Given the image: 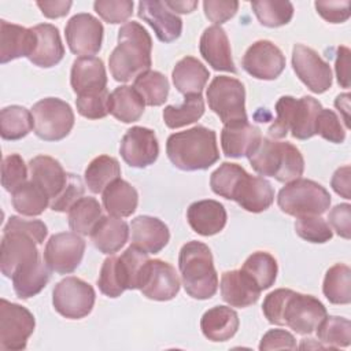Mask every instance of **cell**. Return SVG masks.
Wrapping results in <instances>:
<instances>
[{
  "label": "cell",
  "mask_w": 351,
  "mask_h": 351,
  "mask_svg": "<svg viewBox=\"0 0 351 351\" xmlns=\"http://www.w3.org/2000/svg\"><path fill=\"white\" fill-rule=\"evenodd\" d=\"M210 186L215 195L234 200L250 213H262L274 200L271 184L263 177L248 174L237 163L223 162L215 169L210 177Z\"/></svg>",
  "instance_id": "1"
},
{
  "label": "cell",
  "mask_w": 351,
  "mask_h": 351,
  "mask_svg": "<svg viewBox=\"0 0 351 351\" xmlns=\"http://www.w3.org/2000/svg\"><path fill=\"white\" fill-rule=\"evenodd\" d=\"M262 311L270 324L288 326L298 335L313 333L328 315L317 298L285 288L270 292L263 300Z\"/></svg>",
  "instance_id": "2"
},
{
  "label": "cell",
  "mask_w": 351,
  "mask_h": 351,
  "mask_svg": "<svg viewBox=\"0 0 351 351\" xmlns=\"http://www.w3.org/2000/svg\"><path fill=\"white\" fill-rule=\"evenodd\" d=\"M152 38L138 22H126L118 30V44L108 58L110 73L118 82H128L151 70Z\"/></svg>",
  "instance_id": "3"
},
{
  "label": "cell",
  "mask_w": 351,
  "mask_h": 351,
  "mask_svg": "<svg viewBox=\"0 0 351 351\" xmlns=\"http://www.w3.org/2000/svg\"><path fill=\"white\" fill-rule=\"evenodd\" d=\"M166 154L173 166L180 170H206L219 159L217 134L202 125L173 133L167 137Z\"/></svg>",
  "instance_id": "4"
},
{
  "label": "cell",
  "mask_w": 351,
  "mask_h": 351,
  "mask_svg": "<svg viewBox=\"0 0 351 351\" xmlns=\"http://www.w3.org/2000/svg\"><path fill=\"white\" fill-rule=\"evenodd\" d=\"M178 267L185 292L197 300L213 298L218 289V274L213 254L202 241L185 243L178 255Z\"/></svg>",
  "instance_id": "5"
},
{
  "label": "cell",
  "mask_w": 351,
  "mask_h": 351,
  "mask_svg": "<svg viewBox=\"0 0 351 351\" xmlns=\"http://www.w3.org/2000/svg\"><path fill=\"white\" fill-rule=\"evenodd\" d=\"M247 158L259 176L273 177L280 182L300 178L304 171L303 155L288 141L262 137Z\"/></svg>",
  "instance_id": "6"
},
{
  "label": "cell",
  "mask_w": 351,
  "mask_h": 351,
  "mask_svg": "<svg viewBox=\"0 0 351 351\" xmlns=\"http://www.w3.org/2000/svg\"><path fill=\"white\" fill-rule=\"evenodd\" d=\"M148 259V254L134 245L128 247L119 256L106 258L97 278L100 292L108 298H118L126 289H138Z\"/></svg>",
  "instance_id": "7"
},
{
  "label": "cell",
  "mask_w": 351,
  "mask_h": 351,
  "mask_svg": "<svg viewBox=\"0 0 351 351\" xmlns=\"http://www.w3.org/2000/svg\"><path fill=\"white\" fill-rule=\"evenodd\" d=\"M277 204L282 213L296 218L322 215L330 206V195L313 180L296 178L280 189Z\"/></svg>",
  "instance_id": "8"
},
{
  "label": "cell",
  "mask_w": 351,
  "mask_h": 351,
  "mask_svg": "<svg viewBox=\"0 0 351 351\" xmlns=\"http://www.w3.org/2000/svg\"><path fill=\"white\" fill-rule=\"evenodd\" d=\"M33 130L44 141L63 140L74 126L71 106L58 97H45L32 108Z\"/></svg>",
  "instance_id": "9"
},
{
  "label": "cell",
  "mask_w": 351,
  "mask_h": 351,
  "mask_svg": "<svg viewBox=\"0 0 351 351\" xmlns=\"http://www.w3.org/2000/svg\"><path fill=\"white\" fill-rule=\"evenodd\" d=\"M208 107L225 123L247 121L245 89L241 81L228 75H217L206 92Z\"/></svg>",
  "instance_id": "10"
},
{
  "label": "cell",
  "mask_w": 351,
  "mask_h": 351,
  "mask_svg": "<svg viewBox=\"0 0 351 351\" xmlns=\"http://www.w3.org/2000/svg\"><path fill=\"white\" fill-rule=\"evenodd\" d=\"M96 293L90 284L78 277H66L52 291L53 308L64 318L81 319L95 306Z\"/></svg>",
  "instance_id": "11"
},
{
  "label": "cell",
  "mask_w": 351,
  "mask_h": 351,
  "mask_svg": "<svg viewBox=\"0 0 351 351\" xmlns=\"http://www.w3.org/2000/svg\"><path fill=\"white\" fill-rule=\"evenodd\" d=\"M34 326V317L26 307L5 299L0 300V348L3 351L26 348Z\"/></svg>",
  "instance_id": "12"
},
{
  "label": "cell",
  "mask_w": 351,
  "mask_h": 351,
  "mask_svg": "<svg viewBox=\"0 0 351 351\" xmlns=\"http://www.w3.org/2000/svg\"><path fill=\"white\" fill-rule=\"evenodd\" d=\"M85 247V240L78 233L60 232L49 237L43 258L51 271L69 274L80 266Z\"/></svg>",
  "instance_id": "13"
},
{
  "label": "cell",
  "mask_w": 351,
  "mask_h": 351,
  "mask_svg": "<svg viewBox=\"0 0 351 351\" xmlns=\"http://www.w3.org/2000/svg\"><path fill=\"white\" fill-rule=\"evenodd\" d=\"M103 25L92 14L73 15L64 27L66 43L74 55L93 56L99 53L103 43Z\"/></svg>",
  "instance_id": "14"
},
{
  "label": "cell",
  "mask_w": 351,
  "mask_h": 351,
  "mask_svg": "<svg viewBox=\"0 0 351 351\" xmlns=\"http://www.w3.org/2000/svg\"><path fill=\"white\" fill-rule=\"evenodd\" d=\"M292 67L298 78L313 93H324L332 86V70L329 63L310 47L303 44L293 45Z\"/></svg>",
  "instance_id": "15"
},
{
  "label": "cell",
  "mask_w": 351,
  "mask_h": 351,
  "mask_svg": "<svg viewBox=\"0 0 351 351\" xmlns=\"http://www.w3.org/2000/svg\"><path fill=\"white\" fill-rule=\"evenodd\" d=\"M138 289L151 300H171L180 291V278L170 263L162 259H148L141 274Z\"/></svg>",
  "instance_id": "16"
},
{
  "label": "cell",
  "mask_w": 351,
  "mask_h": 351,
  "mask_svg": "<svg viewBox=\"0 0 351 351\" xmlns=\"http://www.w3.org/2000/svg\"><path fill=\"white\" fill-rule=\"evenodd\" d=\"M243 69L256 80H276L285 69V56L269 40H258L248 47L243 59Z\"/></svg>",
  "instance_id": "17"
},
{
  "label": "cell",
  "mask_w": 351,
  "mask_h": 351,
  "mask_svg": "<svg viewBox=\"0 0 351 351\" xmlns=\"http://www.w3.org/2000/svg\"><path fill=\"white\" fill-rule=\"evenodd\" d=\"M40 259L37 241L19 230L3 232L0 245V269L1 273L11 278L22 266Z\"/></svg>",
  "instance_id": "18"
},
{
  "label": "cell",
  "mask_w": 351,
  "mask_h": 351,
  "mask_svg": "<svg viewBox=\"0 0 351 351\" xmlns=\"http://www.w3.org/2000/svg\"><path fill=\"white\" fill-rule=\"evenodd\" d=\"M119 154L130 167L144 169L152 165L159 155L155 132L144 126L130 128L121 140Z\"/></svg>",
  "instance_id": "19"
},
{
  "label": "cell",
  "mask_w": 351,
  "mask_h": 351,
  "mask_svg": "<svg viewBox=\"0 0 351 351\" xmlns=\"http://www.w3.org/2000/svg\"><path fill=\"white\" fill-rule=\"evenodd\" d=\"M137 15L154 29L162 43H173L181 36L182 21L165 1L143 0L137 5Z\"/></svg>",
  "instance_id": "20"
},
{
  "label": "cell",
  "mask_w": 351,
  "mask_h": 351,
  "mask_svg": "<svg viewBox=\"0 0 351 351\" xmlns=\"http://www.w3.org/2000/svg\"><path fill=\"white\" fill-rule=\"evenodd\" d=\"M70 84L77 96L93 95L107 89L104 63L96 56H80L73 62Z\"/></svg>",
  "instance_id": "21"
},
{
  "label": "cell",
  "mask_w": 351,
  "mask_h": 351,
  "mask_svg": "<svg viewBox=\"0 0 351 351\" xmlns=\"http://www.w3.org/2000/svg\"><path fill=\"white\" fill-rule=\"evenodd\" d=\"M199 51L203 59L217 71L237 73L232 59L230 43L226 32L221 26H208L204 29L199 43Z\"/></svg>",
  "instance_id": "22"
},
{
  "label": "cell",
  "mask_w": 351,
  "mask_h": 351,
  "mask_svg": "<svg viewBox=\"0 0 351 351\" xmlns=\"http://www.w3.org/2000/svg\"><path fill=\"white\" fill-rule=\"evenodd\" d=\"M132 244L147 254H158L169 240L170 232L167 225L156 217L138 215L130 222Z\"/></svg>",
  "instance_id": "23"
},
{
  "label": "cell",
  "mask_w": 351,
  "mask_h": 351,
  "mask_svg": "<svg viewBox=\"0 0 351 351\" xmlns=\"http://www.w3.org/2000/svg\"><path fill=\"white\" fill-rule=\"evenodd\" d=\"M261 129L248 121L225 123L221 132V147L228 158L248 156L261 141Z\"/></svg>",
  "instance_id": "24"
},
{
  "label": "cell",
  "mask_w": 351,
  "mask_h": 351,
  "mask_svg": "<svg viewBox=\"0 0 351 351\" xmlns=\"http://www.w3.org/2000/svg\"><path fill=\"white\" fill-rule=\"evenodd\" d=\"M33 29L0 21V63H8L18 58H29L36 48Z\"/></svg>",
  "instance_id": "25"
},
{
  "label": "cell",
  "mask_w": 351,
  "mask_h": 351,
  "mask_svg": "<svg viewBox=\"0 0 351 351\" xmlns=\"http://www.w3.org/2000/svg\"><path fill=\"white\" fill-rule=\"evenodd\" d=\"M186 219L193 232L200 236H214L226 225L225 207L213 199L193 202L186 210Z\"/></svg>",
  "instance_id": "26"
},
{
  "label": "cell",
  "mask_w": 351,
  "mask_h": 351,
  "mask_svg": "<svg viewBox=\"0 0 351 351\" xmlns=\"http://www.w3.org/2000/svg\"><path fill=\"white\" fill-rule=\"evenodd\" d=\"M30 180L40 186L49 200H53L66 186L69 173L64 171L62 165L48 155H38L29 162Z\"/></svg>",
  "instance_id": "27"
},
{
  "label": "cell",
  "mask_w": 351,
  "mask_h": 351,
  "mask_svg": "<svg viewBox=\"0 0 351 351\" xmlns=\"http://www.w3.org/2000/svg\"><path fill=\"white\" fill-rule=\"evenodd\" d=\"M219 289L222 299L229 306L239 308L255 304L262 292L241 269L225 271L221 277Z\"/></svg>",
  "instance_id": "28"
},
{
  "label": "cell",
  "mask_w": 351,
  "mask_h": 351,
  "mask_svg": "<svg viewBox=\"0 0 351 351\" xmlns=\"http://www.w3.org/2000/svg\"><path fill=\"white\" fill-rule=\"evenodd\" d=\"M36 34V48L27 58L34 66L49 69L58 64L64 56V47L59 29L51 23H40L32 27Z\"/></svg>",
  "instance_id": "29"
},
{
  "label": "cell",
  "mask_w": 351,
  "mask_h": 351,
  "mask_svg": "<svg viewBox=\"0 0 351 351\" xmlns=\"http://www.w3.org/2000/svg\"><path fill=\"white\" fill-rule=\"evenodd\" d=\"M129 232L128 223L119 217L103 215L89 236L100 252L114 255L126 244Z\"/></svg>",
  "instance_id": "30"
},
{
  "label": "cell",
  "mask_w": 351,
  "mask_h": 351,
  "mask_svg": "<svg viewBox=\"0 0 351 351\" xmlns=\"http://www.w3.org/2000/svg\"><path fill=\"white\" fill-rule=\"evenodd\" d=\"M210 77L206 66L193 56H185L178 60L171 71V80L176 89L184 96L202 95Z\"/></svg>",
  "instance_id": "31"
},
{
  "label": "cell",
  "mask_w": 351,
  "mask_h": 351,
  "mask_svg": "<svg viewBox=\"0 0 351 351\" xmlns=\"http://www.w3.org/2000/svg\"><path fill=\"white\" fill-rule=\"evenodd\" d=\"M239 325L240 321L237 313L228 306L211 307L200 319V329L204 337L211 341H226L232 339L236 335Z\"/></svg>",
  "instance_id": "32"
},
{
  "label": "cell",
  "mask_w": 351,
  "mask_h": 351,
  "mask_svg": "<svg viewBox=\"0 0 351 351\" xmlns=\"http://www.w3.org/2000/svg\"><path fill=\"white\" fill-rule=\"evenodd\" d=\"M49 277L51 269L47 266L44 258H40L36 262L22 266L12 274L14 292L19 299L33 298L44 289Z\"/></svg>",
  "instance_id": "33"
},
{
  "label": "cell",
  "mask_w": 351,
  "mask_h": 351,
  "mask_svg": "<svg viewBox=\"0 0 351 351\" xmlns=\"http://www.w3.org/2000/svg\"><path fill=\"white\" fill-rule=\"evenodd\" d=\"M101 193L103 207L110 215L130 217L137 208L138 193L132 184L122 178L112 181Z\"/></svg>",
  "instance_id": "34"
},
{
  "label": "cell",
  "mask_w": 351,
  "mask_h": 351,
  "mask_svg": "<svg viewBox=\"0 0 351 351\" xmlns=\"http://www.w3.org/2000/svg\"><path fill=\"white\" fill-rule=\"evenodd\" d=\"M145 103L140 93L129 85H121L110 93L108 112L123 123H132L144 114Z\"/></svg>",
  "instance_id": "35"
},
{
  "label": "cell",
  "mask_w": 351,
  "mask_h": 351,
  "mask_svg": "<svg viewBox=\"0 0 351 351\" xmlns=\"http://www.w3.org/2000/svg\"><path fill=\"white\" fill-rule=\"evenodd\" d=\"M121 176L119 162L108 155L96 156L85 169V184L92 193H101Z\"/></svg>",
  "instance_id": "36"
},
{
  "label": "cell",
  "mask_w": 351,
  "mask_h": 351,
  "mask_svg": "<svg viewBox=\"0 0 351 351\" xmlns=\"http://www.w3.org/2000/svg\"><path fill=\"white\" fill-rule=\"evenodd\" d=\"M321 110V103L311 96H303L298 99L289 130L292 137L298 140H307L315 136L317 117Z\"/></svg>",
  "instance_id": "37"
},
{
  "label": "cell",
  "mask_w": 351,
  "mask_h": 351,
  "mask_svg": "<svg viewBox=\"0 0 351 351\" xmlns=\"http://www.w3.org/2000/svg\"><path fill=\"white\" fill-rule=\"evenodd\" d=\"M11 203L16 213L26 217H36L44 213L51 200L47 193L30 180L11 193Z\"/></svg>",
  "instance_id": "38"
},
{
  "label": "cell",
  "mask_w": 351,
  "mask_h": 351,
  "mask_svg": "<svg viewBox=\"0 0 351 351\" xmlns=\"http://www.w3.org/2000/svg\"><path fill=\"white\" fill-rule=\"evenodd\" d=\"M67 213L70 229L81 236H89L95 225L103 217L100 203L90 196H82Z\"/></svg>",
  "instance_id": "39"
},
{
  "label": "cell",
  "mask_w": 351,
  "mask_h": 351,
  "mask_svg": "<svg viewBox=\"0 0 351 351\" xmlns=\"http://www.w3.org/2000/svg\"><path fill=\"white\" fill-rule=\"evenodd\" d=\"M322 292L332 304H348L351 302V269L343 263L329 267L324 277Z\"/></svg>",
  "instance_id": "40"
},
{
  "label": "cell",
  "mask_w": 351,
  "mask_h": 351,
  "mask_svg": "<svg viewBox=\"0 0 351 351\" xmlns=\"http://www.w3.org/2000/svg\"><path fill=\"white\" fill-rule=\"evenodd\" d=\"M241 270L263 291L270 288L277 278V261L266 251L252 252L241 266Z\"/></svg>",
  "instance_id": "41"
},
{
  "label": "cell",
  "mask_w": 351,
  "mask_h": 351,
  "mask_svg": "<svg viewBox=\"0 0 351 351\" xmlns=\"http://www.w3.org/2000/svg\"><path fill=\"white\" fill-rule=\"evenodd\" d=\"M33 129L32 111L22 106H8L0 111V136L3 140H21Z\"/></svg>",
  "instance_id": "42"
},
{
  "label": "cell",
  "mask_w": 351,
  "mask_h": 351,
  "mask_svg": "<svg viewBox=\"0 0 351 351\" xmlns=\"http://www.w3.org/2000/svg\"><path fill=\"white\" fill-rule=\"evenodd\" d=\"M204 114V100L202 95L185 96L180 106H166L163 110V122L170 129H178L191 125Z\"/></svg>",
  "instance_id": "43"
},
{
  "label": "cell",
  "mask_w": 351,
  "mask_h": 351,
  "mask_svg": "<svg viewBox=\"0 0 351 351\" xmlns=\"http://www.w3.org/2000/svg\"><path fill=\"white\" fill-rule=\"evenodd\" d=\"M133 88L140 93L147 106L158 107L167 100L170 85L160 71L148 70L134 78Z\"/></svg>",
  "instance_id": "44"
},
{
  "label": "cell",
  "mask_w": 351,
  "mask_h": 351,
  "mask_svg": "<svg viewBox=\"0 0 351 351\" xmlns=\"http://www.w3.org/2000/svg\"><path fill=\"white\" fill-rule=\"evenodd\" d=\"M317 337L324 347H348L351 343V322L344 317L326 315L317 326Z\"/></svg>",
  "instance_id": "45"
},
{
  "label": "cell",
  "mask_w": 351,
  "mask_h": 351,
  "mask_svg": "<svg viewBox=\"0 0 351 351\" xmlns=\"http://www.w3.org/2000/svg\"><path fill=\"white\" fill-rule=\"evenodd\" d=\"M251 8L259 23L266 27H280L293 16V4L280 0H259L251 1Z\"/></svg>",
  "instance_id": "46"
},
{
  "label": "cell",
  "mask_w": 351,
  "mask_h": 351,
  "mask_svg": "<svg viewBox=\"0 0 351 351\" xmlns=\"http://www.w3.org/2000/svg\"><path fill=\"white\" fill-rule=\"evenodd\" d=\"M295 232L303 240L317 244L326 243L333 236L329 223L324 218H321V215H307L296 218Z\"/></svg>",
  "instance_id": "47"
},
{
  "label": "cell",
  "mask_w": 351,
  "mask_h": 351,
  "mask_svg": "<svg viewBox=\"0 0 351 351\" xmlns=\"http://www.w3.org/2000/svg\"><path fill=\"white\" fill-rule=\"evenodd\" d=\"M133 5L132 0H96L93 3L96 14L111 25L126 22L133 14Z\"/></svg>",
  "instance_id": "48"
},
{
  "label": "cell",
  "mask_w": 351,
  "mask_h": 351,
  "mask_svg": "<svg viewBox=\"0 0 351 351\" xmlns=\"http://www.w3.org/2000/svg\"><path fill=\"white\" fill-rule=\"evenodd\" d=\"M27 180V167L18 154H11L3 159L1 185L7 192H14Z\"/></svg>",
  "instance_id": "49"
},
{
  "label": "cell",
  "mask_w": 351,
  "mask_h": 351,
  "mask_svg": "<svg viewBox=\"0 0 351 351\" xmlns=\"http://www.w3.org/2000/svg\"><path fill=\"white\" fill-rule=\"evenodd\" d=\"M296 100L292 96H281L276 103L277 118L269 128V136L273 138H284L291 130L293 111L296 106Z\"/></svg>",
  "instance_id": "50"
},
{
  "label": "cell",
  "mask_w": 351,
  "mask_h": 351,
  "mask_svg": "<svg viewBox=\"0 0 351 351\" xmlns=\"http://www.w3.org/2000/svg\"><path fill=\"white\" fill-rule=\"evenodd\" d=\"M108 99L110 93L108 90H103L93 95H85V96H77L75 106L80 115L88 119H100L107 117L108 112Z\"/></svg>",
  "instance_id": "51"
},
{
  "label": "cell",
  "mask_w": 351,
  "mask_h": 351,
  "mask_svg": "<svg viewBox=\"0 0 351 351\" xmlns=\"http://www.w3.org/2000/svg\"><path fill=\"white\" fill-rule=\"evenodd\" d=\"M315 134H319L322 138L335 144H341L346 140V129L343 128L340 118L335 111L328 108H322L317 117Z\"/></svg>",
  "instance_id": "52"
},
{
  "label": "cell",
  "mask_w": 351,
  "mask_h": 351,
  "mask_svg": "<svg viewBox=\"0 0 351 351\" xmlns=\"http://www.w3.org/2000/svg\"><path fill=\"white\" fill-rule=\"evenodd\" d=\"M84 192H85V188L81 178L75 174L69 173V180L66 186L53 200H51L49 207L53 211L66 213L73 207V204L77 200H80L84 196Z\"/></svg>",
  "instance_id": "53"
},
{
  "label": "cell",
  "mask_w": 351,
  "mask_h": 351,
  "mask_svg": "<svg viewBox=\"0 0 351 351\" xmlns=\"http://www.w3.org/2000/svg\"><path fill=\"white\" fill-rule=\"evenodd\" d=\"M5 230H19L23 232L29 236H32L37 244H43L47 234H48V229L47 225L40 221V219H23L21 217H15L11 215L7 221V223L3 228V232Z\"/></svg>",
  "instance_id": "54"
},
{
  "label": "cell",
  "mask_w": 351,
  "mask_h": 351,
  "mask_svg": "<svg viewBox=\"0 0 351 351\" xmlns=\"http://www.w3.org/2000/svg\"><path fill=\"white\" fill-rule=\"evenodd\" d=\"M203 10H204L206 18L210 22L219 26L236 15V12L239 10V1H236V0H230V1L204 0Z\"/></svg>",
  "instance_id": "55"
},
{
  "label": "cell",
  "mask_w": 351,
  "mask_h": 351,
  "mask_svg": "<svg viewBox=\"0 0 351 351\" xmlns=\"http://www.w3.org/2000/svg\"><path fill=\"white\" fill-rule=\"evenodd\" d=\"M317 12L329 23H343L346 22L350 15V0L343 1H315L314 3Z\"/></svg>",
  "instance_id": "56"
},
{
  "label": "cell",
  "mask_w": 351,
  "mask_h": 351,
  "mask_svg": "<svg viewBox=\"0 0 351 351\" xmlns=\"http://www.w3.org/2000/svg\"><path fill=\"white\" fill-rule=\"evenodd\" d=\"M328 221L337 236L347 240L351 237V206L348 203L335 206L328 214Z\"/></svg>",
  "instance_id": "57"
},
{
  "label": "cell",
  "mask_w": 351,
  "mask_h": 351,
  "mask_svg": "<svg viewBox=\"0 0 351 351\" xmlns=\"http://www.w3.org/2000/svg\"><path fill=\"white\" fill-rule=\"evenodd\" d=\"M296 340L292 333L285 329L267 330L259 343V350H295Z\"/></svg>",
  "instance_id": "58"
},
{
  "label": "cell",
  "mask_w": 351,
  "mask_h": 351,
  "mask_svg": "<svg viewBox=\"0 0 351 351\" xmlns=\"http://www.w3.org/2000/svg\"><path fill=\"white\" fill-rule=\"evenodd\" d=\"M350 49L344 45H340L336 52V78L341 88H350Z\"/></svg>",
  "instance_id": "59"
},
{
  "label": "cell",
  "mask_w": 351,
  "mask_h": 351,
  "mask_svg": "<svg viewBox=\"0 0 351 351\" xmlns=\"http://www.w3.org/2000/svg\"><path fill=\"white\" fill-rule=\"evenodd\" d=\"M351 169L348 165L346 166H341L339 169H336V171L333 173L332 176V180H330V186L333 188V191L340 195L341 197L344 199H351V192H350V188H351V182H350V176H351Z\"/></svg>",
  "instance_id": "60"
},
{
  "label": "cell",
  "mask_w": 351,
  "mask_h": 351,
  "mask_svg": "<svg viewBox=\"0 0 351 351\" xmlns=\"http://www.w3.org/2000/svg\"><path fill=\"white\" fill-rule=\"evenodd\" d=\"M73 1L70 0H55V1H37V7L41 10L43 15L49 19L62 18L69 14Z\"/></svg>",
  "instance_id": "61"
},
{
  "label": "cell",
  "mask_w": 351,
  "mask_h": 351,
  "mask_svg": "<svg viewBox=\"0 0 351 351\" xmlns=\"http://www.w3.org/2000/svg\"><path fill=\"white\" fill-rule=\"evenodd\" d=\"M165 4L176 14H189L197 7V1H189V0H166Z\"/></svg>",
  "instance_id": "62"
},
{
  "label": "cell",
  "mask_w": 351,
  "mask_h": 351,
  "mask_svg": "<svg viewBox=\"0 0 351 351\" xmlns=\"http://www.w3.org/2000/svg\"><path fill=\"white\" fill-rule=\"evenodd\" d=\"M335 107L343 112V118H344V123H346V129H350V95L348 93H341L336 97L335 100Z\"/></svg>",
  "instance_id": "63"
}]
</instances>
